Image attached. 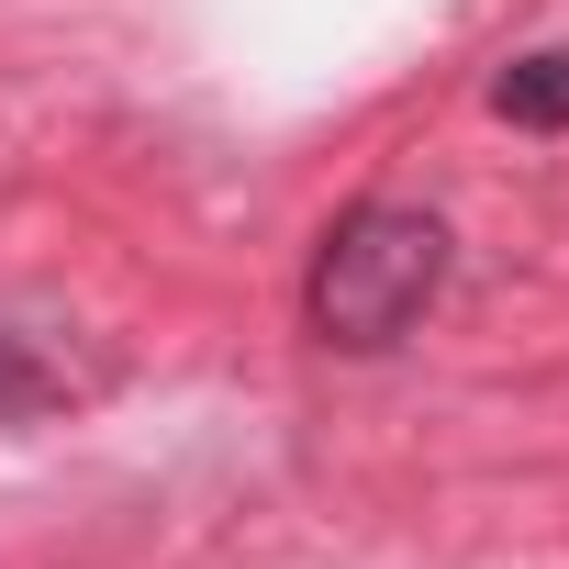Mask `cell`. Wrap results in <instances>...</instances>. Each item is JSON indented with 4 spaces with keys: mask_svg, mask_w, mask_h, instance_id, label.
<instances>
[{
    "mask_svg": "<svg viewBox=\"0 0 569 569\" xmlns=\"http://www.w3.org/2000/svg\"><path fill=\"white\" fill-rule=\"evenodd\" d=\"M436 291H447V223H436L425 201H358V212H336L325 246H313L302 325H313V347H336V358H380V347H402V336L436 313Z\"/></svg>",
    "mask_w": 569,
    "mask_h": 569,
    "instance_id": "cell-1",
    "label": "cell"
},
{
    "mask_svg": "<svg viewBox=\"0 0 569 569\" xmlns=\"http://www.w3.org/2000/svg\"><path fill=\"white\" fill-rule=\"evenodd\" d=\"M491 112H502V123H536V134H569V46L513 57V68L491 79Z\"/></svg>",
    "mask_w": 569,
    "mask_h": 569,
    "instance_id": "cell-2",
    "label": "cell"
},
{
    "mask_svg": "<svg viewBox=\"0 0 569 569\" xmlns=\"http://www.w3.org/2000/svg\"><path fill=\"white\" fill-rule=\"evenodd\" d=\"M57 391H68V369H57V358H34V336H12V325H0V425L46 413Z\"/></svg>",
    "mask_w": 569,
    "mask_h": 569,
    "instance_id": "cell-3",
    "label": "cell"
}]
</instances>
